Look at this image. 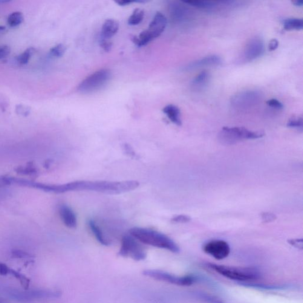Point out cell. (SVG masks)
Here are the masks:
<instances>
[{
	"instance_id": "obj_1",
	"label": "cell",
	"mask_w": 303,
	"mask_h": 303,
	"mask_svg": "<svg viewBox=\"0 0 303 303\" xmlns=\"http://www.w3.org/2000/svg\"><path fill=\"white\" fill-rule=\"evenodd\" d=\"M139 186L137 181H78L65 184L51 185V192L63 193L75 191L96 192L109 194H119L134 191Z\"/></svg>"
},
{
	"instance_id": "obj_2",
	"label": "cell",
	"mask_w": 303,
	"mask_h": 303,
	"mask_svg": "<svg viewBox=\"0 0 303 303\" xmlns=\"http://www.w3.org/2000/svg\"><path fill=\"white\" fill-rule=\"evenodd\" d=\"M129 233L133 237L144 244L168 250L173 253L180 252V248L174 241L157 231L146 228L134 227L130 230Z\"/></svg>"
},
{
	"instance_id": "obj_3",
	"label": "cell",
	"mask_w": 303,
	"mask_h": 303,
	"mask_svg": "<svg viewBox=\"0 0 303 303\" xmlns=\"http://www.w3.org/2000/svg\"><path fill=\"white\" fill-rule=\"evenodd\" d=\"M206 265L216 273L238 282H248L261 277V271L255 267H231L213 263H207Z\"/></svg>"
},
{
	"instance_id": "obj_4",
	"label": "cell",
	"mask_w": 303,
	"mask_h": 303,
	"mask_svg": "<svg viewBox=\"0 0 303 303\" xmlns=\"http://www.w3.org/2000/svg\"><path fill=\"white\" fill-rule=\"evenodd\" d=\"M261 131H252L242 127H224L219 134V140L224 145H235L241 141L264 137Z\"/></svg>"
},
{
	"instance_id": "obj_5",
	"label": "cell",
	"mask_w": 303,
	"mask_h": 303,
	"mask_svg": "<svg viewBox=\"0 0 303 303\" xmlns=\"http://www.w3.org/2000/svg\"><path fill=\"white\" fill-rule=\"evenodd\" d=\"M167 19L163 13L158 12L149 26L148 29L142 31L138 36L132 37V40L138 47L148 45L165 30Z\"/></svg>"
},
{
	"instance_id": "obj_6",
	"label": "cell",
	"mask_w": 303,
	"mask_h": 303,
	"mask_svg": "<svg viewBox=\"0 0 303 303\" xmlns=\"http://www.w3.org/2000/svg\"><path fill=\"white\" fill-rule=\"evenodd\" d=\"M143 274L157 280L168 282L179 286H190L200 280V277L195 275L179 276L160 270H145L143 271Z\"/></svg>"
},
{
	"instance_id": "obj_7",
	"label": "cell",
	"mask_w": 303,
	"mask_h": 303,
	"mask_svg": "<svg viewBox=\"0 0 303 303\" xmlns=\"http://www.w3.org/2000/svg\"><path fill=\"white\" fill-rule=\"evenodd\" d=\"M111 76V72L109 69H103L95 72L83 81L78 86V91L86 94L99 90L109 82Z\"/></svg>"
},
{
	"instance_id": "obj_8",
	"label": "cell",
	"mask_w": 303,
	"mask_h": 303,
	"mask_svg": "<svg viewBox=\"0 0 303 303\" xmlns=\"http://www.w3.org/2000/svg\"><path fill=\"white\" fill-rule=\"evenodd\" d=\"M119 255L137 261L144 260L146 258V253L142 245L131 235L123 236Z\"/></svg>"
},
{
	"instance_id": "obj_9",
	"label": "cell",
	"mask_w": 303,
	"mask_h": 303,
	"mask_svg": "<svg viewBox=\"0 0 303 303\" xmlns=\"http://www.w3.org/2000/svg\"><path fill=\"white\" fill-rule=\"evenodd\" d=\"M262 98V92L258 90H247L239 92L230 100L233 108L247 109L257 105Z\"/></svg>"
},
{
	"instance_id": "obj_10",
	"label": "cell",
	"mask_w": 303,
	"mask_h": 303,
	"mask_svg": "<svg viewBox=\"0 0 303 303\" xmlns=\"http://www.w3.org/2000/svg\"><path fill=\"white\" fill-rule=\"evenodd\" d=\"M203 250L217 260H222L229 255L230 248L226 241L213 240L208 242L204 245Z\"/></svg>"
},
{
	"instance_id": "obj_11",
	"label": "cell",
	"mask_w": 303,
	"mask_h": 303,
	"mask_svg": "<svg viewBox=\"0 0 303 303\" xmlns=\"http://www.w3.org/2000/svg\"><path fill=\"white\" fill-rule=\"evenodd\" d=\"M265 45L263 40L260 37H254L250 39L245 47L242 59L245 62H250L259 58L264 53Z\"/></svg>"
},
{
	"instance_id": "obj_12",
	"label": "cell",
	"mask_w": 303,
	"mask_h": 303,
	"mask_svg": "<svg viewBox=\"0 0 303 303\" xmlns=\"http://www.w3.org/2000/svg\"><path fill=\"white\" fill-rule=\"evenodd\" d=\"M222 60L217 55H210L203 58L194 60L187 65L186 69L187 71L205 67V66H219L222 64Z\"/></svg>"
},
{
	"instance_id": "obj_13",
	"label": "cell",
	"mask_w": 303,
	"mask_h": 303,
	"mask_svg": "<svg viewBox=\"0 0 303 303\" xmlns=\"http://www.w3.org/2000/svg\"><path fill=\"white\" fill-rule=\"evenodd\" d=\"M60 217L66 227L74 229L77 226L76 215L73 210L66 205L60 206L59 210Z\"/></svg>"
},
{
	"instance_id": "obj_14",
	"label": "cell",
	"mask_w": 303,
	"mask_h": 303,
	"mask_svg": "<svg viewBox=\"0 0 303 303\" xmlns=\"http://www.w3.org/2000/svg\"><path fill=\"white\" fill-rule=\"evenodd\" d=\"M242 286L252 288L254 289L265 291H284L291 289L293 288L290 284H264L257 283H250V282H238Z\"/></svg>"
},
{
	"instance_id": "obj_15",
	"label": "cell",
	"mask_w": 303,
	"mask_h": 303,
	"mask_svg": "<svg viewBox=\"0 0 303 303\" xmlns=\"http://www.w3.org/2000/svg\"><path fill=\"white\" fill-rule=\"evenodd\" d=\"M119 28V23L116 20L108 19L104 23L102 30V37L109 39L117 33Z\"/></svg>"
},
{
	"instance_id": "obj_16",
	"label": "cell",
	"mask_w": 303,
	"mask_h": 303,
	"mask_svg": "<svg viewBox=\"0 0 303 303\" xmlns=\"http://www.w3.org/2000/svg\"><path fill=\"white\" fill-rule=\"evenodd\" d=\"M187 8L184 6L183 4L174 2L170 5V14L173 20L175 22H182L187 16Z\"/></svg>"
},
{
	"instance_id": "obj_17",
	"label": "cell",
	"mask_w": 303,
	"mask_h": 303,
	"mask_svg": "<svg viewBox=\"0 0 303 303\" xmlns=\"http://www.w3.org/2000/svg\"><path fill=\"white\" fill-rule=\"evenodd\" d=\"M163 112L175 125L177 126L182 125L181 111L177 106L173 105L166 106L163 109Z\"/></svg>"
},
{
	"instance_id": "obj_18",
	"label": "cell",
	"mask_w": 303,
	"mask_h": 303,
	"mask_svg": "<svg viewBox=\"0 0 303 303\" xmlns=\"http://www.w3.org/2000/svg\"><path fill=\"white\" fill-rule=\"evenodd\" d=\"M193 295L199 300V301L204 303H227L224 300H221L219 297H216L212 294L203 292V291H194L193 292Z\"/></svg>"
},
{
	"instance_id": "obj_19",
	"label": "cell",
	"mask_w": 303,
	"mask_h": 303,
	"mask_svg": "<svg viewBox=\"0 0 303 303\" xmlns=\"http://www.w3.org/2000/svg\"><path fill=\"white\" fill-rule=\"evenodd\" d=\"M88 226L92 233H93L97 240L102 245L108 246L109 245V242L105 237V235L102 232L100 227L98 226V224L94 220H90L88 221Z\"/></svg>"
},
{
	"instance_id": "obj_20",
	"label": "cell",
	"mask_w": 303,
	"mask_h": 303,
	"mask_svg": "<svg viewBox=\"0 0 303 303\" xmlns=\"http://www.w3.org/2000/svg\"><path fill=\"white\" fill-rule=\"evenodd\" d=\"M282 25L285 30H300L303 29V21L302 19L290 18L284 20Z\"/></svg>"
},
{
	"instance_id": "obj_21",
	"label": "cell",
	"mask_w": 303,
	"mask_h": 303,
	"mask_svg": "<svg viewBox=\"0 0 303 303\" xmlns=\"http://www.w3.org/2000/svg\"><path fill=\"white\" fill-rule=\"evenodd\" d=\"M210 79V75L206 71L198 74L192 82V85L195 88H202L207 84Z\"/></svg>"
},
{
	"instance_id": "obj_22",
	"label": "cell",
	"mask_w": 303,
	"mask_h": 303,
	"mask_svg": "<svg viewBox=\"0 0 303 303\" xmlns=\"http://www.w3.org/2000/svg\"><path fill=\"white\" fill-rule=\"evenodd\" d=\"M145 13L140 8H136L132 13V15L128 19V24L131 26H136L140 24L144 18Z\"/></svg>"
},
{
	"instance_id": "obj_23",
	"label": "cell",
	"mask_w": 303,
	"mask_h": 303,
	"mask_svg": "<svg viewBox=\"0 0 303 303\" xmlns=\"http://www.w3.org/2000/svg\"><path fill=\"white\" fill-rule=\"evenodd\" d=\"M24 21V17L23 13L20 11H16L8 16L7 18L8 25L11 28L18 27Z\"/></svg>"
},
{
	"instance_id": "obj_24",
	"label": "cell",
	"mask_w": 303,
	"mask_h": 303,
	"mask_svg": "<svg viewBox=\"0 0 303 303\" xmlns=\"http://www.w3.org/2000/svg\"><path fill=\"white\" fill-rule=\"evenodd\" d=\"M9 274H11V275H13L20 282V284H21L22 287L23 288V289L28 290V287H29L30 285V279L28 278V277L26 276L23 274L17 272L16 270L11 269L10 270Z\"/></svg>"
},
{
	"instance_id": "obj_25",
	"label": "cell",
	"mask_w": 303,
	"mask_h": 303,
	"mask_svg": "<svg viewBox=\"0 0 303 303\" xmlns=\"http://www.w3.org/2000/svg\"><path fill=\"white\" fill-rule=\"evenodd\" d=\"M185 4H187L191 6L196 8H201V9H212L216 7V4L214 2L211 1H184Z\"/></svg>"
},
{
	"instance_id": "obj_26",
	"label": "cell",
	"mask_w": 303,
	"mask_h": 303,
	"mask_svg": "<svg viewBox=\"0 0 303 303\" xmlns=\"http://www.w3.org/2000/svg\"><path fill=\"white\" fill-rule=\"evenodd\" d=\"M35 49L33 48H29L27 49V50L23 52L22 54L19 55L18 56L16 57L17 61L20 64L25 65L27 64L29 61L31 57L35 53Z\"/></svg>"
},
{
	"instance_id": "obj_27",
	"label": "cell",
	"mask_w": 303,
	"mask_h": 303,
	"mask_svg": "<svg viewBox=\"0 0 303 303\" xmlns=\"http://www.w3.org/2000/svg\"><path fill=\"white\" fill-rule=\"evenodd\" d=\"M66 50V48L64 45L59 44L51 48L50 53L52 56L60 57L65 54Z\"/></svg>"
},
{
	"instance_id": "obj_28",
	"label": "cell",
	"mask_w": 303,
	"mask_h": 303,
	"mask_svg": "<svg viewBox=\"0 0 303 303\" xmlns=\"http://www.w3.org/2000/svg\"><path fill=\"white\" fill-rule=\"evenodd\" d=\"M287 126L289 128L301 130L302 131L303 122L302 117L296 116L291 118L287 123Z\"/></svg>"
},
{
	"instance_id": "obj_29",
	"label": "cell",
	"mask_w": 303,
	"mask_h": 303,
	"mask_svg": "<svg viewBox=\"0 0 303 303\" xmlns=\"http://www.w3.org/2000/svg\"><path fill=\"white\" fill-rule=\"evenodd\" d=\"M191 218L187 215H178L172 218L171 221L175 223H186L191 221Z\"/></svg>"
},
{
	"instance_id": "obj_30",
	"label": "cell",
	"mask_w": 303,
	"mask_h": 303,
	"mask_svg": "<svg viewBox=\"0 0 303 303\" xmlns=\"http://www.w3.org/2000/svg\"><path fill=\"white\" fill-rule=\"evenodd\" d=\"M267 105L271 108L277 110H281L284 108L283 104L275 99L267 101Z\"/></svg>"
},
{
	"instance_id": "obj_31",
	"label": "cell",
	"mask_w": 303,
	"mask_h": 303,
	"mask_svg": "<svg viewBox=\"0 0 303 303\" xmlns=\"http://www.w3.org/2000/svg\"><path fill=\"white\" fill-rule=\"evenodd\" d=\"M100 45L101 48H103V50L105 51L106 52H109L111 50L112 44L110 42L108 39L101 37L100 40Z\"/></svg>"
},
{
	"instance_id": "obj_32",
	"label": "cell",
	"mask_w": 303,
	"mask_h": 303,
	"mask_svg": "<svg viewBox=\"0 0 303 303\" xmlns=\"http://www.w3.org/2000/svg\"><path fill=\"white\" fill-rule=\"evenodd\" d=\"M262 220L265 223L273 221L276 219V216L272 213L266 212L262 213L261 216Z\"/></svg>"
},
{
	"instance_id": "obj_33",
	"label": "cell",
	"mask_w": 303,
	"mask_h": 303,
	"mask_svg": "<svg viewBox=\"0 0 303 303\" xmlns=\"http://www.w3.org/2000/svg\"><path fill=\"white\" fill-rule=\"evenodd\" d=\"M10 53V48L7 45L0 46V59L5 58Z\"/></svg>"
},
{
	"instance_id": "obj_34",
	"label": "cell",
	"mask_w": 303,
	"mask_h": 303,
	"mask_svg": "<svg viewBox=\"0 0 303 303\" xmlns=\"http://www.w3.org/2000/svg\"><path fill=\"white\" fill-rule=\"evenodd\" d=\"M10 268L8 267L7 265L0 262V275H7L9 274Z\"/></svg>"
},
{
	"instance_id": "obj_35",
	"label": "cell",
	"mask_w": 303,
	"mask_h": 303,
	"mask_svg": "<svg viewBox=\"0 0 303 303\" xmlns=\"http://www.w3.org/2000/svg\"><path fill=\"white\" fill-rule=\"evenodd\" d=\"M279 45V42L278 40L275 39H274L271 40L269 45H268V50L270 51H274L278 48Z\"/></svg>"
},
{
	"instance_id": "obj_36",
	"label": "cell",
	"mask_w": 303,
	"mask_h": 303,
	"mask_svg": "<svg viewBox=\"0 0 303 303\" xmlns=\"http://www.w3.org/2000/svg\"><path fill=\"white\" fill-rule=\"evenodd\" d=\"M289 243L293 245V247H296L297 248H300V249H302L303 248V240L302 239H291V240L289 241Z\"/></svg>"
},
{
	"instance_id": "obj_37",
	"label": "cell",
	"mask_w": 303,
	"mask_h": 303,
	"mask_svg": "<svg viewBox=\"0 0 303 303\" xmlns=\"http://www.w3.org/2000/svg\"><path fill=\"white\" fill-rule=\"evenodd\" d=\"M145 1H130V0H124V1H116L117 4L121 5V6H125L133 3V2H144Z\"/></svg>"
},
{
	"instance_id": "obj_38",
	"label": "cell",
	"mask_w": 303,
	"mask_h": 303,
	"mask_svg": "<svg viewBox=\"0 0 303 303\" xmlns=\"http://www.w3.org/2000/svg\"><path fill=\"white\" fill-rule=\"evenodd\" d=\"M13 255L18 258H28L29 257L28 254L25 252H21V251H16L14 252Z\"/></svg>"
},
{
	"instance_id": "obj_39",
	"label": "cell",
	"mask_w": 303,
	"mask_h": 303,
	"mask_svg": "<svg viewBox=\"0 0 303 303\" xmlns=\"http://www.w3.org/2000/svg\"><path fill=\"white\" fill-rule=\"evenodd\" d=\"M292 3L294 5H296V6L302 7L303 6V1H300V0H297V1H292Z\"/></svg>"
},
{
	"instance_id": "obj_40",
	"label": "cell",
	"mask_w": 303,
	"mask_h": 303,
	"mask_svg": "<svg viewBox=\"0 0 303 303\" xmlns=\"http://www.w3.org/2000/svg\"><path fill=\"white\" fill-rule=\"evenodd\" d=\"M5 30H6V28H5V27H2V26H0V33H4Z\"/></svg>"
},
{
	"instance_id": "obj_41",
	"label": "cell",
	"mask_w": 303,
	"mask_h": 303,
	"mask_svg": "<svg viewBox=\"0 0 303 303\" xmlns=\"http://www.w3.org/2000/svg\"><path fill=\"white\" fill-rule=\"evenodd\" d=\"M4 193V192L3 191V190L0 189V197H1V196L3 195Z\"/></svg>"
}]
</instances>
